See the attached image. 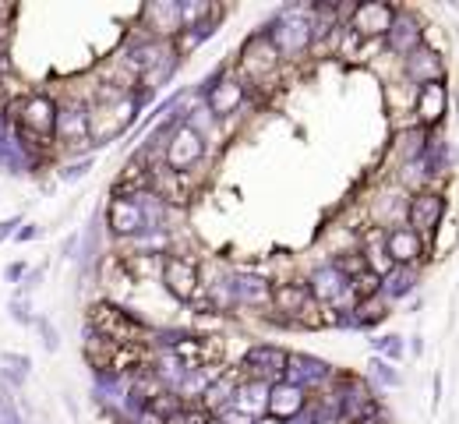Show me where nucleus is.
<instances>
[{"mask_svg":"<svg viewBox=\"0 0 459 424\" xmlns=\"http://www.w3.org/2000/svg\"><path fill=\"white\" fill-rule=\"evenodd\" d=\"M25 273H28V262H7V269H4V280L18 287V283L25 280Z\"/></svg>","mask_w":459,"mask_h":424,"instance_id":"nucleus-34","label":"nucleus"},{"mask_svg":"<svg viewBox=\"0 0 459 424\" xmlns=\"http://www.w3.org/2000/svg\"><path fill=\"white\" fill-rule=\"evenodd\" d=\"M0 365H4V368H0V379L21 393V386L28 382V372H32V358H28V354L4 351V354H0Z\"/></svg>","mask_w":459,"mask_h":424,"instance_id":"nucleus-26","label":"nucleus"},{"mask_svg":"<svg viewBox=\"0 0 459 424\" xmlns=\"http://www.w3.org/2000/svg\"><path fill=\"white\" fill-rule=\"evenodd\" d=\"M135 28L149 39H159V42H174L181 32H184V18H181V0H152L138 11V21Z\"/></svg>","mask_w":459,"mask_h":424,"instance_id":"nucleus-14","label":"nucleus"},{"mask_svg":"<svg viewBox=\"0 0 459 424\" xmlns=\"http://www.w3.org/2000/svg\"><path fill=\"white\" fill-rule=\"evenodd\" d=\"M209 156V142L206 135H198L191 124H177L170 131V138L163 142V152H159V166L170 170V173H181V177H191Z\"/></svg>","mask_w":459,"mask_h":424,"instance_id":"nucleus-5","label":"nucleus"},{"mask_svg":"<svg viewBox=\"0 0 459 424\" xmlns=\"http://www.w3.org/2000/svg\"><path fill=\"white\" fill-rule=\"evenodd\" d=\"M43 276H46V266H28V273H25V280L18 283V294H14V297H28V294L43 283Z\"/></svg>","mask_w":459,"mask_h":424,"instance_id":"nucleus-32","label":"nucleus"},{"mask_svg":"<svg viewBox=\"0 0 459 424\" xmlns=\"http://www.w3.org/2000/svg\"><path fill=\"white\" fill-rule=\"evenodd\" d=\"M14 14H18V7H7V4H0V35H4V32H11V21H14Z\"/></svg>","mask_w":459,"mask_h":424,"instance_id":"nucleus-38","label":"nucleus"},{"mask_svg":"<svg viewBox=\"0 0 459 424\" xmlns=\"http://www.w3.org/2000/svg\"><path fill=\"white\" fill-rule=\"evenodd\" d=\"M449 103H453L449 81H432V85L414 89V99H410L414 124L424 131H442L449 120Z\"/></svg>","mask_w":459,"mask_h":424,"instance_id":"nucleus-12","label":"nucleus"},{"mask_svg":"<svg viewBox=\"0 0 459 424\" xmlns=\"http://www.w3.org/2000/svg\"><path fill=\"white\" fill-rule=\"evenodd\" d=\"M364 379H368V382H371L378 393H382V389H396V386L403 382V379H400V372H396V368H393L385 358H378V354L368 361V375H364Z\"/></svg>","mask_w":459,"mask_h":424,"instance_id":"nucleus-27","label":"nucleus"},{"mask_svg":"<svg viewBox=\"0 0 459 424\" xmlns=\"http://www.w3.org/2000/svg\"><path fill=\"white\" fill-rule=\"evenodd\" d=\"M198 99H202V106H206V113H209L213 120H230V117H237V113L247 106L251 92H247L244 78H240L230 64H223V67H216V71L198 85Z\"/></svg>","mask_w":459,"mask_h":424,"instance_id":"nucleus-4","label":"nucleus"},{"mask_svg":"<svg viewBox=\"0 0 459 424\" xmlns=\"http://www.w3.org/2000/svg\"><path fill=\"white\" fill-rule=\"evenodd\" d=\"M11 71V46H7V32L0 35V78Z\"/></svg>","mask_w":459,"mask_h":424,"instance_id":"nucleus-37","label":"nucleus"},{"mask_svg":"<svg viewBox=\"0 0 459 424\" xmlns=\"http://www.w3.org/2000/svg\"><path fill=\"white\" fill-rule=\"evenodd\" d=\"M89 333L117 343V347H152V326L135 315L131 308H121L113 301H99L89 308V322H85Z\"/></svg>","mask_w":459,"mask_h":424,"instance_id":"nucleus-1","label":"nucleus"},{"mask_svg":"<svg viewBox=\"0 0 459 424\" xmlns=\"http://www.w3.org/2000/svg\"><path fill=\"white\" fill-rule=\"evenodd\" d=\"M407 205H410V191L407 188H400L396 181L382 184L375 202H371V227H382V230L403 227L407 223Z\"/></svg>","mask_w":459,"mask_h":424,"instance_id":"nucleus-19","label":"nucleus"},{"mask_svg":"<svg viewBox=\"0 0 459 424\" xmlns=\"http://www.w3.org/2000/svg\"><path fill=\"white\" fill-rule=\"evenodd\" d=\"M39 237V223H21L18 227V234L11 237V241H18V244H28V241H35Z\"/></svg>","mask_w":459,"mask_h":424,"instance_id":"nucleus-36","label":"nucleus"},{"mask_svg":"<svg viewBox=\"0 0 459 424\" xmlns=\"http://www.w3.org/2000/svg\"><path fill=\"white\" fill-rule=\"evenodd\" d=\"M7 315H11L18 326H25V329L35 326V315H32V301H28V297H11V301H7Z\"/></svg>","mask_w":459,"mask_h":424,"instance_id":"nucleus-31","label":"nucleus"},{"mask_svg":"<svg viewBox=\"0 0 459 424\" xmlns=\"http://www.w3.org/2000/svg\"><path fill=\"white\" fill-rule=\"evenodd\" d=\"M261 32L268 35V42L276 46L283 64L304 60L315 50V28L307 18V7H283L276 18H268L261 25Z\"/></svg>","mask_w":459,"mask_h":424,"instance_id":"nucleus-2","label":"nucleus"},{"mask_svg":"<svg viewBox=\"0 0 459 424\" xmlns=\"http://www.w3.org/2000/svg\"><path fill=\"white\" fill-rule=\"evenodd\" d=\"M251 424H283V421H276V418H268V414H265V418H254Z\"/></svg>","mask_w":459,"mask_h":424,"instance_id":"nucleus-41","label":"nucleus"},{"mask_svg":"<svg viewBox=\"0 0 459 424\" xmlns=\"http://www.w3.org/2000/svg\"><path fill=\"white\" fill-rule=\"evenodd\" d=\"M230 407H233V411H240L247 421L265 418V414H268V382H258V379H240Z\"/></svg>","mask_w":459,"mask_h":424,"instance_id":"nucleus-23","label":"nucleus"},{"mask_svg":"<svg viewBox=\"0 0 459 424\" xmlns=\"http://www.w3.org/2000/svg\"><path fill=\"white\" fill-rule=\"evenodd\" d=\"M428 251H432V244L421 234H414L407 223L385 230V255H389V262L396 269H424L428 266Z\"/></svg>","mask_w":459,"mask_h":424,"instance_id":"nucleus-16","label":"nucleus"},{"mask_svg":"<svg viewBox=\"0 0 459 424\" xmlns=\"http://www.w3.org/2000/svg\"><path fill=\"white\" fill-rule=\"evenodd\" d=\"M57 149H64L67 156H92V145H89V99L85 96H67L60 99V110H57V135H53Z\"/></svg>","mask_w":459,"mask_h":424,"instance_id":"nucleus-6","label":"nucleus"},{"mask_svg":"<svg viewBox=\"0 0 459 424\" xmlns=\"http://www.w3.org/2000/svg\"><path fill=\"white\" fill-rule=\"evenodd\" d=\"M389 315H393V305L378 294V297H368V301L354 305V308L346 312V326H354V329H375V326H382Z\"/></svg>","mask_w":459,"mask_h":424,"instance_id":"nucleus-24","label":"nucleus"},{"mask_svg":"<svg viewBox=\"0 0 459 424\" xmlns=\"http://www.w3.org/2000/svg\"><path fill=\"white\" fill-rule=\"evenodd\" d=\"M417 280H421V269H393L382 280V297L389 305H400V301H407L417 290Z\"/></svg>","mask_w":459,"mask_h":424,"instance_id":"nucleus-25","label":"nucleus"},{"mask_svg":"<svg viewBox=\"0 0 459 424\" xmlns=\"http://www.w3.org/2000/svg\"><path fill=\"white\" fill-rule=\"evenodd\" d=\"M396 11H400V4H389V0H361V4H354L346 28L361 42H382L396 21Z\"/></svg>","mask_w":459,"mask_h":424,"instance_id":"nucleus-10","label":"nucleus"},{"mask_svg":"<svg viewBox=\"0 0 459 424\" xmlns=\"http://www.w3.org/2000/svg\"><path fill=\"white\" fill-rule=\"evenodd\" d=\"M439 400H442V379L435 375V382H432V407H439Z\"/></svg>","mask_w":459,"mask_h":424,"instance_id":"nucleus-40","label":"nucleus"},{"mask_svg":"<svg viewBox=\"0 0 459 424\" xmlns=\"http://www.w3.org/2000/svg\"><path fill=\"white\" fill-rule=\"evenodd\" d=\"M206 424H223L220 418H206Z\"/></svg>","mask_w":459,"mask_h":424,"instance_id":"nucleus-42","label":"nucleus"},{"mask_svg":"<svg viewBox=\"0 0 459 424\" xmlns=\"http://www.w3.org/2000/svg\"><path fill=\"white\" fill-rule=\"evenodd\" d=\"M432 142V131L417 127L414 120L407 127H396L393 138H389V156L400 163V166H417L424 159V149Z\"/></svg>","mask_w":459,"mask_h":424,"instance_id":"nucleus-21","label":"nucleus"},{"mask_svg":"<svg viewBox=\"0 0 459 424\" xmlns=\"http://www.w3.org/2000/svg\"><path fill=\"white\" fill-rule=\"evenodd\" d=\"M32 329L39 333L43 351H50V354H57V351H60V333H57V326H53L46 315H35V326H32Z\"/></svg>","mask_w":459,"mask_h":424,"instance_id":"nucleus-29","label":"nucleus"},{"mask_svg":"<svg viewBox=\"0 0 459 424\" xmlns=\"http://www.w3.org/2000/svg\"><path fill=\"white\" fill-rule=\"evenodd\" d=\"M230 287H233L237 308H268L272 280L254 276V273H237V276H230Z\"/></svg>","mask_w":459,"mask_h":424,"instance_id":"nucleus-22","label":"nucleus"},{"mask_svg":"<svg viewBox=\"0 0 459 424\" xmlns=\"http://www.w3.org/2000/svg\"><path fill=\"white\" fill-rule=\"evenodd\" d=\"M103 227H106L110 237H117L124 244H131L142 234H149V220H145L142 198L138 195H110V202L103 209Z\"/></svg>","mask_w":459,"mask_h":424,"instance_id":"nucleus-8","label":"nucleus"},{"mask_svg":"<svg viewBox=\"0 0 459 424\" xmlns=\"http://www.w3.org/2000/svg\"><path fill=\"white\" fill-rule=\"evenodd\" d=\"M286 361H290V351H283L279 343H251L240 358V379H258V382H283L286 379Z\"/></svg>","mask_w":459,"mask_h":424,"instance_id":"nucleus-11","label":"nucleus"},{"mask_svg":"<svg viewBox=\"0 0 459 424\" xmlns=\"http://www.w3.org/2000/svg\"><path fill=\"white\" fill-rule=\"evenodd\" d=\"M424 42H428V21H424L414 7H403V4H400L396 21H393L389 35L382 39V50H385L389 57L403 60V57H410V53H414L417 46H424Z\"/></svg>","mask_w":459,"mask_h":424,"instance_id":"nucleus-13","label":"nucleus"},{"mask_svg":"<svg viewBox=\"0 0 459 424\" xmlns=\"http://www.w3.org/2000/svg\"><path fill=\"white\" fill-rule=\"evenodd\" d=\"M449 67H446V53L435 46V42H424L417 46L410 57L400 60V78L410 85V89H421V85H432V81H446Z\"/></svg>","mask_w":459,"mask_h":424,"instance_id":"nucleus-15","label":"nucleus"},{"mask_svg":"<svg viewBox=\"0 0 459 424\" xmlns=\"http://www.w3.org/2000/svg\"><path fill=\"white\" fill-rule=\"evenodd\" d=\"M21 223H25V216H21V212H14V216L0 220V244H4V241H11V237L18 234V227H21Z\"/></svg>","mask_w":459,"mask_h":424,"instance_id":"nucleus-33","label":"nucleus"},{"mask_svg":"<svg viewBox=\"0 0 459 424\" xmlns=\"http://www.w3.org/2000/svg\"><path fill=\"white\" fill-rule=\"evenodd\" d=\"M233 71L244 78L247 92H258V89L272 85V81H276V74L283 71V60H279L276 46L268 42V35H265L261 28H254V32L237 46Z\"/></svg>","mask_w":459,"mask_h":424,"instance_id":"nucleus-3","label":"nucleus"},{"mask_svg":"<svg viewBox=\"0 0 459 424\" xmlns=\"http://www.w3.org/2000/svg\"><path fill=\"white\" fill-rule=\"evenodd\" d=\"M290 424H297V421H290Z\"/></svg>","mask_w":459,"mask_h":424,"instance_id":"nucleus-43","label":"nucleus"},{"mask_svg":"<svg viewBox=\"0 0 459 424\" xmlns=\"http://www.w3.org/2000/svg\"><path fill=\"white\" fill-rule=\"evenodd\" d=\"M371 347H375V354H378V358H385L389 365H400V361L407 358V343H403V336H396V333L371 340Z\"/></svg>","mask_w":459,"mask_h":424,"instance_id":"nucleus-28","label":"nucleus"},{"mask_svg":"<svg viewBox=\"0 0 459 424\" xmlns=\"http://www.w3.org/2000/svg\"><path fill=\"white\" fill-rule=\"evenodd\" d=\"M336 368L315 354H304V351H290V361H286V382L293 386H304L307 393H318L332 382Z\"/></svg>","mask_w":459,"mask_h":424,"instance_id":"nucleus-18","label":"nucleus"},{"mask_svg":"<svg viewBox=\"0 0 459 424\" xmlns=\"http://www.w3.org/2000/svg\"><path fill=\"white\" fill-rule=\"evenodd\" d=\"M159 283L177 305H195L206 287H202V269L191 255H167L159 266Z\"/></svg>","mask_w":459,"mask_h":424,"instance_id":"nucleus-9","label":"nucleus"},{"mask_svg":"<svg viewBox=\"0 0 459 424\" xmlns=\"http://www.w3.org/2000/svg\"><path fill=\"white\" fill-rule=\"evenodd\" d=\"M315 297H311V290H307V283L300 280V276H286V280H272V294H268V308H272V315H279V319H286L290 326L304 315V308L311 305Z\"/></svg>","mask_w":459,"mask_h":424,"instance_id":"nucleus-17","label":"nucleus"},{"mask_svg":"<svg viewBox=\"0 0 459 424\" xmlns=\"http://www.w3.org/2000/svg\"><path fill=\"white\" fill-rule=\"evenodd\" d=\"M92 163H96L92 156H82V159H67V163H60L57 177H60V181H67V184H71V181H82V177H85V173L92 170Z\"/></svg>","mask_w":459,"mask_h":424,"instance_id":"nucleus-30","label":"nucleus"},{"mask_svg":"<svg viewBox=\"0 0 459 424\" xmlns=\"http://www.w3.org/2000/svg\"><path fill=\"white\" fill-rule=\"evenodd\" d=\"M307 404H311V393L304 386H293L286 379L268 386V418H276V421H297L307 411Z\"/></svg>","mask_w":459,"mask_h":424,"instance_id":"nucleus-20","label":"nucleus"},{"mask_svg":"<svg viewBox=\"0 0 459 424\" xmlns=\"http://www.w3.org/2000/svg\"><path fill=\"white\" fill-rule=\"evenodd\" d=\"M25 407H0V424H25Z\"/></svg>","mask_w":459,"mask_h":424,"instance_id":"nucleus-35","label":"nucleus"},{"mask_svg":"<svg viewBox=\"0 0 459 424\" xmlns=\"http://www.w3.org/2000/svg\"><path fill=\"white\" fill-rule=\"evenodd\" d=\"M410 354H414V358L424 354V336H410Z\"/></svg>","mask_w":459,"mask_h":424,"instance_id":"nucleus-39","label":"nucleus"},{"mask_svg":"<svg viewBox=\"0 0 459 424\" xmlns=\"http://www.w3.org/2000/svg\"><path fill=\"white\" fill-rule=\"evenodd\" d=\"M446 212H449V191L446 184H432V188H421L410 195V205H407V227L414 234H421L428 244L435 241L439 227L446 223Z\"/></svg>","mask_w":459,"mask_h":424,"instance_id":"nucleus-7","label":"nucleus"}]
</instances>
